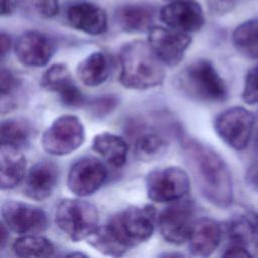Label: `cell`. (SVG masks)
<instances>
[{
    "label": "cell",
    "instance_id": "cell-1",
    "mask_svg": "<svg viewBox=\"0 0 258 258\" xmlns=\"http://www.w3.org/2000/svg\"><path fill=\"white\" fill-rule=\"evenodd\" d=\"M182 154L202 196L212 205L228 208L234 199L230 169L211 146L184 133L179 134Z\"/></svg>",
    "mask_w": 258,
    "mask_h": 258
},
{
    "label": "cell",
    "instance_id": "cell-2",
    "mask_svg": "<svg viewBox=\"0 0 258 258\" xmlns=\"http://www.w3.org/2000/svg\"><path fill=\"white\" fill-rule=\"evenodd\" d=\"M156 213L152 206H131L114 216L87 239L88 243L100 253L112 256H123L130 248L136 247L153 234Z\"/></svg>",
    "mask_w": 258,
    "mask_h": 258
},
{
    "label": "cell",
    "instance_id": "cell-3",
    "mask_svg": "<svg viewBox=\"0 0 258 258\" xmlns=\"http://www.w3.org/2000/svg\"><path fill=\"white\" fill-rule=\"evenodd\" d=\"M120 83L128 89L147 90L161 85L165 78L164 63L156 56L148 41L133 40L119 53Z\"/></svg>",
    "mask_w": 258,
    "mask_h": 258
},
{
    "label": "cell",
    "instance_id": "cell-4",
    "mask_svg": "<svg viewBox=\"0 0 258 258\" xmlns=\"http://www.w3.org/2000/svg\"><path fill=\"white\" fill-rule=\"evenodd\" d=\"M179 91L188 99L204 103H223L228 98V88L214 63L206 58L197 59L180 71L176 78Z\"/></svg>",
    "mask_w": 258,
    "mask_h": 258
},
{
    "label": "cell",
    "instance_id": "cell-5",
    "mask_svg": "<svg viewBox=\"0 0 258 258\" xmlns=\"http://www.w3.org/2000/svg\"><path fill=\"white\" fill-rule=\"evenodd\" d=\"M55 223L59 230L73 242L88 239L99 227L97 208L79 198L64 199L57 205Z\"/></svg>",
    "mask_w": 258,
    "mask_h": 258
},
{
    "label": "cell",
    "instance_id": "cell-6",
    "mask_svg": "<svg viewBox=\"0 0 258 258\" xmlns=\"http://www.w3.org/2000/svg\"><path fill=\"white\" fill-rule=\"evenodd\" d=\"M147 197L154 203H171L187 196L190 189L188 173L177 166L151 170L145 179Z\"/></svg>",
    "mask_w": 258,
    "mask_h": 258
},
{
    "label": "cell",
    "instance_id": "cell-7",
    "mask_svg": "<svg viewBox=\"0 0 258 258\" xmlns=\"http://www.w3.org/2000/svg\"><path fill=\"white\" fill-rule=\"evenodd\" d=\"M255 116L244 107H231L214 120V129L218 136L235 150L245 149L254 133Z\"/></svg>",
    "mask_w": 258,
    "mask_h": 258
},
{
    "label": "cell",
    "instance_id": "cell-8",
    "mask_svg": "<svg viewBox=\"0 0 258 258\" xmlns=\"http://www.w3.org/2000/svg\"><path fill=\"white\" fill-rule=\"evenodd\" d=\"M85 136V127L77 116L62 115L45 129L41 144L48 154L63 156L82 146Z\"/></svg>",
    "mask_w": 258,
    "mask_h": 258
},
{
    "label": "cell",
    "instance_id": "cell-9",
    "mask_svg": "<svg viewBox=\"0 0 258 258\" xmlns=\"http://www.w3.org/2000/svg\"><path fill=\"white\" fill-rule=\"evenodd\" d=\"M195 216L194 201L187 196L169 203L157 217V225L162 238L170 244L187 242Z\"/></svg>",
    "mask_w": 258,
    "mask_h": 258
},
{
    "label": "cell",
    "instance_id": "cell-10",
    "mask_svg": "<svg viewBox=\"0 0 258 258\" xmlns=\"http://www.w3.org/2000/svg\"><path fill=\"white\" fill-rule=\"evenodd\" d=\"M1 218L9 231L21 236L38 234L48 227L47 216L41 208L21 201H5L1 206Z\"/></svg>",
    "mask_w": 258,
    "mask_h": 258
},
{
    "label": "cell",
    "instance_id": "cell-11",
    "mask_svg": "<svg viewBox=\"0 0 258 258\" xmlns=\"http://www.w3.org/2000/svg\"><path fill=\"white\" fill-rule=\"evenodd\" d=\"M108 176L106 165L96 157L86 156L77 160L70 168L67 178L69 190L77 197L95 194Z\"/></svg>",
    "mask_w": 258,
    "mask_h": 258
},
{
    "label": "cell",
    "instance_id": "cell-12",
    "mask_svg": "<svg viewBox=\"0 0 258 258\" xmlns=\"http://www.w3.org/2000/svg\"><path fill=\"white\" fill-rule=\"evenodd\" d=\"M148 43L165 66L174 67L182 60L191 37L186 32L168 26H152L148 30Z\"/></svg>",
    "mask_w": 258,
    "mask_h": 258
},
{
    "label": "cell",
    "instance_id": "cell-13",
    "mask_svg": "<svg viewBox=\"0 0 258 258\" xmlns=\"http://www.w3.org/2000/svg\"><path fill=\"white\" fill-rule=\"evenodd\" d=\"M54 52V41L48 35L35 30L22 33L14 44L15 56L25 67H44L50 61Z\"/></svg>",
    "mask_w": 258,
    "mask_h": 258
},
{
    "label": "cell",
    "instance_id": "cell-14",
    "mask_svg": "<svg viewBox=\"0 0 258 258\" xmlns=\"http://www.w3.org/2000/svg\"><path fill=\"white\" fill-rule=\"evenodd\" d=\"M41 87L58 94L59 99L68 108H81L86 104V98L73 80L69 68L64 63L50 66L40 79Z\"/></svg>",
    "mask_w": 258,
    "mask_h": 258
},
{
    "label": "cell",
    "instance_id": "cell-15",
    "mask_svg": "<svg viewBox=\"0 0 258 258\" xmlns=\"http://www.w3.org/2000/svg\"><path fill=\"white\" fill-rule=\"evenodd\" d=\"M159 17L168 27L186 33L200 30L205 23L203 9L194 0L170 1L160 9Z\"/></svg>",
    "mask_w": 258,
    "mask_h": 258
},
{
    "label": "cell",
    "instance_id": "cell-16",
    "mask_svg": "<svg viewBox=\"0 0 258 258\" xmlns=\"http://www.w3.org/2000/svg\"><path fill=\"white\" fill-rule=\"evenodd\" d=\"M58 178L59 170L54 162L37 161L29 168L25 176L23 191L31 200L43 201L52 195Z\"/></svg>",
    "mask_w": 258,
    "mask_h": 258
},
{
    "label": "cell",
    "instance_id": "cell-17",
    "mask_svg": "<svg viewBox=\"0 0 258 258\" xmlns=\"http://www.w3.org/2000/svg\"><path fill=\"white\" fill-rule=\"evenodd\" d=\"M67 19L72 27L89 35H101L108 28L106 11L92 2L72 4L67 10Z\"/></svg>",
    "mask_w": 258,
    "mask_h": 258
},
{
    "label": "cell",
    "instance_id": "cell-18",
    "mask_svg": "<svg viewBox=\"0 0 258 258\" xmlns=\"http://www.w3.org/2000/svg\"><path fill=\"white\" fill-rule=\"evenodd\" d=\"M128 135L134 137L135 157L143 162H150L161 157L167 150L168 141L159 132L145 129L143 123L132 121L127 126Z\"/></svg>",
    "mask_w": 258,
    "mask_h": 258
},
{
    "label": "cell",
    "instance_id": "cell-19",
    "mask_svg": "<svg viewBox=\"0 0 258 258\" xmlns=\"http://www.w3.org/2000/svg\"><path fill=\"white\" fill-rule=\"evenodd\" d=\"M222 236L223 228L216 220L208 217L196 220L187 240L189 253L197 257L212 255L219 247Z\"/></svg>",
    "mask_w": 258,
    "mask_h": 258
},
{
    "label": "cell",
    "instance_id": "cell-20",
    "mask_svg": "<svg viewBox=\"0 0 258 258\" xmlns=\"http://www.w3.org/2000/svg\"><path fill=\"white\" fill-rule=\"evenodd\" d=\"M156 9L147 3H128L116 11V22L126 32L148 31L153 25Z\"/></svg>",
    "mask_w": 258,
    "mask_h": 258
},
{
    "label": "cell",
    "instance_id": "cell-21",
    "mask_svg": "<svg viewBox=\"0 0 258 258\" xmlns=\"http://www.w3.org/2000/svg\"><path fill=\"white\" fill-rule=\"evenodd\" d=\"M0 164V187L2 190L15 187L25 177L26 161L21 148L1 144Z\"/></svg>",
    "mask_w": 258,
    "mask_h": 258
},
{
    "label": "cell",
    "instance_id": "cell-22",
    "mask_svg": "<svg viewBox=\"0 0 258 258\" xmlns=\"http://www.w3.org/2000/svg\"><path fill=\"white\" fill-rule=\"evenodd\" d=\"M112 68V59L106 52L94 51L78 63L76 75L85 86L97 87L108 80Z\"/></svg>",
    "mask_w": 258,
    "mask_h": 258
},
{
    "label": "cell",
    "instance_id": "cell-23",
    "mask_svg": "<svg viewBox=\"0 0 258 258\" xmlns=\"http://www.w3.org/2000/svg\"><path fill=\"white\" fill-rule=\"evenodd\" d=\"M92 148L110 165L120 168L127 160L128 143L120 135L111 132H101L94 136Z\"/></svg>",
    "mask_w": 258,
    "mask_h": 258
},
{
    "label": "cell",
    "instance_id": "cell-24",
    "mask_svg": "<svg viewBox=\"0 0 258 258\" xmlns=\"http://www.w3.org/2000/svg\"><path fill=\"white\" fill-rule=\"evenodd\" d=\"M236 50L250 59H258V18L239 24L232 34Z\"/></svg>",
    "mask_w": 258,
    "mask_h": 258
},
{
    "label": "cell",
    "instance_id": "cell-25",
    "mask_svg": "<svg viewBox=\"0 0 258 258\" xmlns=\"http://www.w3.org/2000/svg\"><path fill=\"white\" fill-rule=\"evenodd\" d=\"M12 251L18 257H49L55 248L50 240L36 234L22 235L12 244Z\"/></svg>",
    "mask_w": 258,
    "mask_h": 258
},
{
    "label": "cell",
    "instance_id": "cell-26",
    "mask_svg": "<svg viewBox=\"0 0 258 258\" xmlns=\"http://www.w3.org/2000/svg\"><path fill=\"white\" fill-rule=\"evenodd\" d=\"M226 233L231 244L248 246L256 239V229L251 216L239 215L226 224Z\"/></svg>",
    "mask_w": 258,
    "mask_h": 258
},
{
    "label": "cell",
    "instance_id": "cell-27",
    "mask_svg": "<svg viewBox=\"0 0 258 258\" xmlns=\"http://www.w3.org/2000/svg\"><path fill=\"white\" fill-rule=\"evenodd\" d=\"M31 128L29 124L21 119L11 118L1 123V144H8L22 148L29 143Z\"/></svg>",
    "mask_w": 258,
    "mask_h": 258
},
{
    "label": "cell",
    "instance_id": "cell-28",
    "mask_svg": "<svg viewBox=\"0 0 258 258\" xmlns=\"http://www.w3.org/2000/svg\"><path fill=\"white\" fill-rule=\"evenodd\" d=\"M120 99L115 94H105L92 99L87 104L89 114L95 119H103L112 114L118 107Z\"/></svg>",
    "mask_w": 258,
    "mask_h": 258
},
{
    "label": "cell",
    "instance_id": "cell-29",
    "mask_svg": "<svg viewBox=\"0 0 258 258\" xmlns=\"http://www.w3.org/2000/svg\"><path fill=\"white\" fill-rule=\"evenodd\" d=\"M242 99L249 105L258 103V63L252 67L246 74Z\"/></svg>",
    "mask_w": 258,
    "mask_h": 258
},
{
    "label": "cell",
    "instance_id": "cell-30",
    "mask_svg": "<svg viewBox=\"0 0 258 258\" xmlns=\"http://www.w3.org/2000/svg\"><path fill=\"white\" fill-rule=\"evenodd\" d=\"M20 88V80L14 73L7 68H1L0 76V91L2 102L6 99H11L16 91Z\"/></svg>",
    "mask_w": 258,
    "mask_h": 258
},
{
    "label": "cell",
    "instance_id": "cell-31",
    "mask_svg": "<svg viewBox=\"0 0 258 258\" xmlns=\"http://www.w3.org/2000/svg\"><path fill=\"white\" fill-rule=\"evenodd\" d=\"M208 6L213 13L225 14L233 10L239 0H207Z\"/></svg>",
    "mask_w": 258,
    "mask_h": 258
},
{
    "label": "cell",
    "instance_id": "cell-32",
    "mask_svg": "<svg viewBox=\"0 0 258 258\" xmlns=\"http://www.w3.org/2000/svg\"><path fill=\"white\" fill-rule=\"evenodd\" d=\"M36 8L44 17H53L59 11V3L58 0H38Z\"/></svg>",
    "mask_w": 258,
    "mask_h": 258
},
{
    "label": "cell",
    "instance_id": "cell-33",
    "mask_svg": "<svg viewBox=\"0 0 258 258\" xmlns=\"http://www.w3.org/2000/svg\"><path fill=\"white\" fill-rule=\"evenodd\" d=\"M223 257H252V254L247 250L246 246L238 244H230L229 247L224 251Z\"/></svg>",
    "mask_w": 258,
    "mask_h": 258
},
{
    "label": "cell",
    "instance_id": "cell-34",
    "mask_svg": "<svg viewBox=\"0 0 258 258\" xmlns=\"http://www.w3.org/2000/svg\"><path fill=\"white\" fill-rule=\"evenodd\" d=\"M11 47V39L10 36L4 32L1 33V58L4 59L6 54L9 52Z\"/></svg>",
    "mask_w": 258,
    "mask_h": 258
},
{
    "label": "cell",
    "instance_id": "cell-35",
    "mask_svg": "<svg viewBox=\"0 0 258 258\" xmlns=\"http://www.w3.org/2000/svg\"><path fill=\"white\" fill-rule=\"evenodd\" d=\"M13 11V5L10 0H2V12L1 14L8 15Z\"/></svg>",
    "mask_w": 258,
    "mask_h": 258
},
{
    "label": "cell",
    "instance_id": "cell-36",
    "mask_svg": "<svg viewBox=\"0 0 258 258\" xmlns=\"http://www.w3.org/2000/svg\"><path fill=\"white\" fill-rule=\"evenodd\" d=\"M1 239H0V247L1 249L5 246L6 244V240L8 237V228L1 222Z\"/></svg>",
    "mask_w": 258,
    "mask_h": 258
},
{
    "label": "cell",
    "instance_id": "cell-37",
    "mask_svg": "<svg viewBox=\"0 0 258 258\" xmlns=\"http://www.w3.org/2000/svg\"><path fill=\"white\" fill-rule=\"evenodd\" d=\"M252 218H253L255 229H256V238L258 239V214H253Z\"/></svg>",
    "mask_w": 258,
    "mask_h": 258
},
{
    "label": "cell",
    "instance_id": "cell-38",
    "mask_svg": "<svg viewBox=\"0 0 258 258\" xmlns=\"http://www.w3.org/2000/svg\"><path fill=\"white\" fill-rule=\"evenodd\" d=\"M254 150L258 154V131H257V133L255 135V138H254Z\"/></svg>",
    "mask_w": 258,
    "mask_h": 258
},
{
    "label": "cell",
    "instance_id": "cell-39",
    "mask_svg": "<svg viewBox=\"0 0 258 258\" xmlns=\"http://www.w3.org/2000/svg\"><path fill=\"white\" fill-rule=\"evenodd\" d=\"M254 182H255V184H256V187L258 188V171L256 172V174H255V176H254Z\"/></svg>",
    "mask_w": 258,
    "mask_h": 258
},
{
    "label": "cell",
    "instance_id": "cell-40",
    "mask_svg": "<svg viewBox=\"0 0 258 258\" xmlns=\"http://www.w3.org/2000/svg\"><path fill=\"white\" fill-rule=\"evenodd\" d=\"M69 256L74 257V256H86V255L83 253H71V254H69Z\"/></svg>",
    "mask_w": 258,
    "mask_h": 258
},
{
    "label": "cell",
    "instance_id": "cell-41",
    "mask_svg": "<svg viewBox=\"0 0 258 258\" xmlns=\"http://www.w3.org/2000/svg\"><path fill=\"white\" fill-rule=\"evenodd\" d=\"M255 251H256V255L258 256V239H257V242L255 244Z\"/></svg>",
    "mask_w": 258,
    "mask_h": 258
},
{
    "label": "cell",
    "instance_id": "cell-42",
    "mask_svg": "<svg viewBox=\"0 0 258 258\" xmlns=\"http://www.w3.org/2000/svg\"><path fill=\"white\" fill-rule=\"evenodd\" d=\"M165 1H175V0H165Z\"/></svg>",
    "mask_w": 258,
    "mask_h": 258
}]
</instances>
